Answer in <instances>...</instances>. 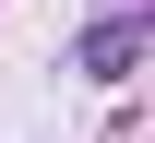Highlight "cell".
Here are the masks:
<instances>
[{
    "label": "cell",
    "instance_id": "1",
    "mask_svg": "<svg viewBox=\"0 0 155 143\" xmlns=\"http://www.w3.org/2000/svg\"><path fill=\"white\" fill-rule=\"evenodd\" d=\"M131 60H143V24H131V12H107L96 36L72 48V72H96V83H119V72H131Z\"/></svg>",
    "mask_w": 155,
    "mask_h": 143
}]
</instances>
